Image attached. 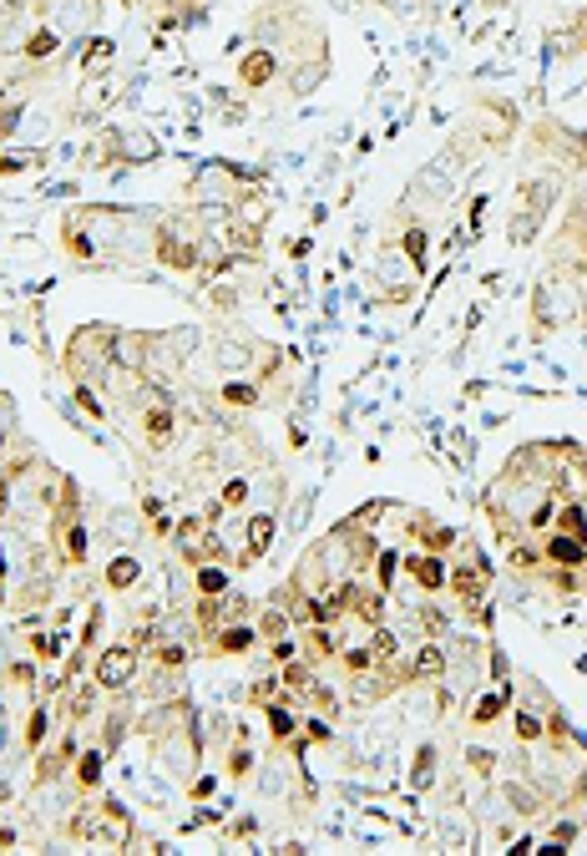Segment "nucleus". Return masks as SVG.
<instances>
[{
    "mask_svg": "<svg viewBox=\"0 0 587 856\" xmlns=\"http://www.w3.org/2000/svg\"><path fill=\"white\" fill-rule=\"evenodd\" d=\"M562 325H587V198H567L557 233L547 239V264L532 284V330L552 335Z\"/></svg>",
    "mask_w": 587,
    "mask_h": 856,
    "instance_id": "f257e3e1",
    "label": "nucleus"
},
{
    "mask_svg": "<svg viewBox=\"0 0 587 856\" xmlns=\"http://www.w3.org/2000/svg\"><path fill=\"white\" fill-rule=\"evenodd\" d=\"M415 279H421V274H415V264L395 249V239L390 244H380V254H375V269H370V284H380V299L385 304H405L415 289Z\"/></svg>",
    "mask_w": 587,
    "mask_h": 856,
    "instance_id": "f03ea898",
    "label": "nucleus"
},
{
    "mask_svg": "<svg viewBox=\"0 0 587 856\" xmlns=\"http://www.w3.org/2000/svg\"><path fill=\"white\" fill-rule=\"evenodd\" d=\"M97 16H102V0H51L46 6V21L61 36H92Z\"/></svg>",
    "mask_w": 587,
    "mask_h": 856,
    "instance_id": "7ed1b4c3",
    "label": "nucleus"
},
{
    "mask_svg": "<svg viewBox=\"0 0 587 856\" xmlns=\"http://www.w3.org/2000/svg\"><path fill=\"white\" fill-rule=\"evenodd\" d=\"M132 674H137V644H112L92 669L97 689H122V684H132Z\"/></svg>",
    "mask_w": 587,
    "mask_h": 856,
    "instance_id": "20e7f679",
    "label": "nucleus"
},
{
    "mask_svg": "<svg viewBox=\"0 0 587 856\" xmlns=\"http://www.w3.org/2000/svg\"><path fill=\"white\" fill-rule=\"evenodd\" d=\"M274 76H279V51H274V46H254V51L238 56V87L264 92Z\"/></svg>",
    "mask_w": 587,
    "mask_h": 856,
    "instance_id": "39448f33",
    "label": "nucleus"
},
{
    "mask_svg": "<svg viewBox=\"0 0 587 856\" xmlns=\"http://www.w3.org/2000/svg\"><path fill=\"white\" fill-rule=\"evenodd\" d=\"M405 573H410V583L415 588H426V593H441V588H451V563H446V553H410L405 558Z\"/></svg>",
    "mask_w": 587,
    "mask_h": 856,
    "instance_id": "423d86ee",
    "label": "nucleus"
},
{
    "mask_svg": "<svg viewBox=\"0 0 587 856\" xmlns=\"http://www.w3.org/2000/svg\"><path fill=\"white\" fill-rule=\"evenodd\" d=\"M274 532H279V522H274L269 507H264V512H248V522H243V563L264 558L269 542H274Z\"/></svg>",
    "mask_w": 587,
    "mask_h": 856,
    "instance_id": "0eeeda50",
    "label": "nucleus"
},
{
    "mask_svg": "<svg viewBox=\"0 0 587 856\" xmlns=\"http://www.w3.org/2000/svg\"><path fill=\"white\" fill-rule=\"evenodd\" d=\"M517 705V694L507 689V684H496V689H481V699H476V710H471V730H486L496 715H507Z\"/></svg>",
    "mask_w": 587,
    "mask_h": 856,
    "instance_id": "6e6552de",
    "label": "nucleus"
},
{
    "mask_svg": "<svg viewBox=\"0 0 587 856\" xmlns=\"http://www.w3.org/2000/svg\"><path fill=\"white\" fill-rule=\"evenodd\" d=\"M208 644H213V654H243V649L259 644V629H254V618H238L233 629H218Z\"/></svg>",
    "mask_w": 587,
    "mask_h": 856,
    "instance_id": "1a4fd4ad",
    "label": "nucleus"
},
{
    "mask_svg": "<svg viewBox=\"0 0 587 856\" xmlns=\"http://www.w3.org/2000/svg\"><path fill=\"white\" fill-rule=\"evenodd\" d=\"M451 669V654L441 644H415L410 654V679H441Z\"/></svg>",
    "mask_w": 587,
    "mask_h": 856,
    "instance_id": "9d476101",
    "label": "nucleus"
},
{
    "mask_svg": "<svg viewBox=\"0 0 587 856\" xmlns=\"http://www.w3.org/2000/svg\"><path fill=\"white\" fill-rule=\"evenodd\" d=\"M56 51H61V31H56L51 21H41V26L21 41V56H26V61H46V56H56Z\"/></svg>",
    "mask_w": 587,
    "mask_h": 856,
    "instance_id": "9b49d317",
    "label": "nucleus"
},
{
    "mask_svg": "<svg viewBox=\"0 0 587 856\" xmlns=\"http://www.w3.org/2000/svg\"><path fill=\"white\" fill-rule=\"evenodd\" d=\"M137 578H142V563H137L132 553H117V558L107 563V588H112V593H127V588H137Z\"/></svg>",
    "mask_w": 587,
    "mask_h": 856,
    "instance_id": "f8f14e48",
    "label": "nucleus"
},
{
    "mask_svg": "<svg viewBox=\"0 0 587 856\" xmlns=\"http://www.w3.org/2000/svg\"><path fill=\"white\" fill-rule=\"evenodd\" d=\"M248 502H254V482H248V477H228V482L218 487V507H223V512H243Z\"/></svg>",
    "mask_w": 587,
    "mask_h": 856,
    "instance_id": "ddd939ff",
    "label": "nucleus"
},
{
    "mask_svg": "<svg viewBox=\"0 0 587 856\" xmlns=\"http://www.w3.org/2000/svg\"><path fill=\"white\" fill-rule=\"evenodd\" d=\"M228 406H238V411H248V406H259L264 401V391H259V385L254 380H223V391H218Z\"/></svg>",
    "mask_w": 587,
    "mask_h": 856,
    "instance_id": "4468645a",
    "label": "nucleus"
},
{
    "mask_svg": "<svg viewBox=\"0 0 587 856\" xmlns=\"http://www.w3.org/2000/svg\"><path fill=\"white\" fill-rule=\"evenodd\" d=\"M198 593H203V598H218V593H228V568H223L218 558L198 563Z\"/></svg>",
    "mask_w": 587,
    "mask_h": 856,
    "instance_id": "2eb2a0df",
    "label": "nucleus"
},
{
    "mask_svg": "<svg viewBox=\"0 0 587 856\" xmlns=\"http://www.w3.org/2000/svg\"><path fill=\"white\" fill-rule=\"evenodd\" d=\"M76 786L81 791H97L102 786V750H81L76 755Z\"/></svg>",
    "mask_w": 587,
    "mask_h": 856,
    "instance_id": "dca6fc26",
    "label": "nucleus"
},
{
    "mask_svg": "<svg viewBox=\"0 0 587 856\" xmlns=\"http://www.w3.org/2000/svg\"><path fill=\"white\" fill-rule=\"evenodd\" d=\"M254 629H259V639H269V644H274V639H289V629H294V618H289V608H269V613L259 618Z\"/></svg>",
    "mask_w": 587,
    "mask_h": 856,
    "instance_id": "f3484780",
    "label": "nucleus"
},
{
    "mask_svg": "<svg viewBox=\"0 0 587 856\" xmlns=\"http://www.w3.org/2000/svg\"><path fill=\"white\" fill-rule=\"evenodd\" d=\"M112 56H117V46H112L107 36H97V41L81 46V66H87V71H92V66H102V61H112Z\"/></svg>",
    "mask_w": 587,
    "mask_h": 856,
    "instance_id": "a211bd4d",
    "label": "nucleus"
},
{
    "mask_svg": "<svg viewBox=\"0 0 587 856\" xmlns=\"http://www.w3.org/2000/svg\"><path fill=\"white\" fill-rule=\"evenodd\" d=\"M269 725H274V740H279V745H284V740H289V735L299 730V725H294V715H289V710L279 705V699L269 705Z\"/></svg>",
    "mask_w": 587,
    "mask_h": 856,
    "instance_id": "6ab92c4d",
    "label": "nucleus"
},
{
    "mask_svg": "<svg viewBox=\"0 0 587 856\" xmlns=\"http://www.w3.org/2000/svg\"><path fill=\"white\" fill-rule=\"evenodd\" d=\"M436 781V745H421V770H415V791H426Z\"/></svg>",
    "mask_w": 587,
    "mask_h": 856,
    "instance_id": "aec40b11",
    "label": "nucleus"
},
{
    "mask_svg": "<svg viewBox=\"0 0 587 856\" xmlns=\"http://www.w3.org/2000/svg\"><path fill=\"white\" fill-rule=\"evenodd\" d=\"M46 725H51V720H46V710H36V715H31V725H26V750H36V745L46 740Z\"/></svg>",
    "mask_w": 587,
    "mask_h": 856,
    "instance_id": "412c9836",
    "label": "nucleus"
},
{
    "mask_svg": "<svg viewBox=\"0 0 587 856\" xmlns=\"http://www.w3.org/2000/svg\"><path fill=\"white\" fill-rule=\"evenodd\" d=\"M0 446H6V431H0Z\"/></svg>",
    "mask_w": 587,
    "mask_h": 856,
    "instance_id": "4be33fe9",
    "label": "nucleus"
},
{
    "mask_svg": "<svg viewBox=\"0 0 587 856\" xmlns=\"http://www.w3.org/2000/svg\"><path fill=\"white\" fill-rule=\"evenodd\" d=\"M491 6H501V0H491Z\"/></svg>",
    "mask_w": 587,
    "mask_h": 856,
    "instance_id": "5701e85b",
    "label": "nucleus"
}]
</instances>
